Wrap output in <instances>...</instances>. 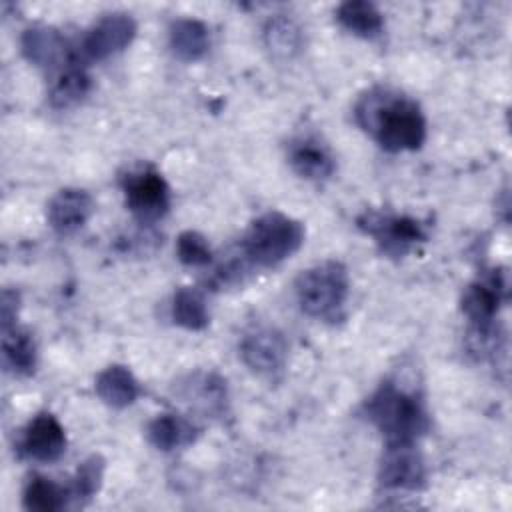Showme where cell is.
Segmentation results:
<instances>
[{"label":"cell","instance_id":"1","mask_svg":"<svg viewBox=\"0 0 512 512\" xmlns=\"http://www.w3.org/2000/svg\"><path fill=\"white\" fill-rule=\"evenodd\" d=\"M354 118L388 152L418 150L426 140V118L420 106L386 86L366 90L354 104Z\"/></svg>","mask_w":512,"mask_h":512},{"label":"cell","instance_id":"2","mask_svg":"<svg viewBox=\"0 0 512 512\" xmlns=\"http://www.w3.org/2000/svg\"><path fill=\"white\" fill-rule=\"evenodd\" d=\"M364 414L386 442H416L430 426L422 400L396 382H382L366 400Z\"/></svg>","mask_w":512,"mask_h":512},{"label":"cell","instance_id":"3","mask_svg":"<svg viewBox=\"0 0 512 512\" xmlns=\"http://www.w3.org/2000/svg\"><path fill=\"white\" fill-rule=\"evenodd\" d=\"M294 292L304 314L318 320H338L350 294L348 268L340 260L318 262L298 274Z\"/></svg>","mask_w":512,"mask_h":512},{"label":"cell","instance_id":"4","mask_svg":"<svg viewBox=\"0 0 512 512\" xmlns=\"http://www.w3.org/2000/svg\"><path fill=\"white\" fill-rule=\"evenodd\" d=\"M306 230L292 216L272 210L248 226L240 248L244 258L260 268H270L290 258L304 244Z\"/></svg>","mask_w":512,"mask_h":512},{"label":"cell","instance_id":"5","mask_svg":"<svg viewBox=\"0 0 512 512\" xmlns=\"http://www.w3.org/2000/svg\"><path fill=\"white\" fill-rule=\"evenodd\" d=\"M358 228L374 238L380 252L390 258H402L418 244L426 242L424 226L406 214L364 212L358 218Z\"/></svg>","mask_w":512,"mask_h":512},{"label":"cell","instance_id":"6","mask_svg":"<svg viewBox=\"0 0 512 512\" xmlns=\"http://www.w3.org/2000/svg\"><path fill=\"white\" fill-rule=\"evenodd\" d=\"M122 190L128 210L140 222H156L170 208V188L164 176L152 166H136L122 176Z\"/></svg>","mask_w":512,"mask_h":512},{"label":"cell","instance_id":"7","mask_svg":"<svg viewBox=\"0 0 512 512\" xmlns=\"http://www.w3.org/2000/svg\"><path fill=\"white\" fill-rule=\"evenodd\" d=\"M378 484L384 490L416 492L426 484V464L414 442H386Z\"/></svg>","mask_w":512,"mask_h":512},{"label":"cell","instance_id":"8","mask_svg":"<svg viewBox=\"0 0 512 512\" xmlns=\"http://www.w3.org/2000/svg\"><path fill=\"white\" fill-rule=\"evenodd\" d=\"M20 50L28 62L52 74L80 64V52H74L68 40L52 26H30L22 32Z\"/></svg>","mask_w":512,"mask_h":512},{"label":"cell","instance_id":"9","mask_svg":"<svg viewBox=\"0 0 512 512\" xmlns=\"http://www.w3.org/2000/svg\"><path fill=\"white\" fill-rule=\"evenodd\" d=\"M136 20L126 12H112L98 18L84 34L80 58L104 60L122 52L136 36Z\"/></svg>","mask_w":512,"mask_h":512},{"label":"cell","instance_id":"10","mask_svg":"<svg viewBox=\"0 0 512 512\" xmlns=\"http://www.w3.org/2000/svg\"><path fill=\"white\" fill-rule=\"evenodd\" d=\"M506 286V274L494 270L490 276L472 282L464 290L462 312L472 322L478 336H486L490 332L500 304L506 300Z\"/></svg>","mask_w":512,"mask_h":512},{"label":"cell","instance_id":"11","mask_svg":"<svg viewBox=\"0 0 512 512\" xmlns=\"http://www.w3.org/2000/svg\"><path fill=\"white\" fill-rule=\"evenodd\" d=\"M18 450L34 462H56L66 452V432L54 414L40 412L22 430Z\"/></svg>","mask_w":512,"mask_h":512},{"label":"cell","instance_id":"12","mask_svg":"<svg viewBox=\"0 0 512 512\" xmlns=\"http://www.w3.org/2000/svg\"><path fill=\"white\" fill-rule=\"evenodd\" d=\"M242 362L260 376L282 372L288 358V342L274 328H256L240 342Z\"/></svg>","mask_w":512,"mask_h":512},{"label":"cell","instance_id":"13","mask_svg":"<svg viewBox=\"0 0 512 512\" xmlns=\"http://www.w3.org/2000/svg\"><path fill=\"white\" fill-rule=\"evenodd\" d=\"M94 212L92 196L82 188H62L58 190L48 206L46 218L50 226L58 234H74L78 232Z\"/></svg>","mask_w":512,"mask_h":512},{"label":"cell","instance_id":"14","mask_svg":"<svg viewBox=\"0 0 512 512\" xmlns=\"http://www.w3.org/2000/svg\"><path fill=\"white\" fill-rule=\"evenodd\" d=\"M288 162L292 170L306 180H326L336 170L330 148L314 136H300L288 144Z\"/></svg>","mask_w":512,"mask_h":512},{"label":"cell","instance_id":"15","mask_svg":"<svg viewBox=\"0 0 512 512\" xmlns=\"http://www.w3.org/2000/svg\"><path fill=\"white\" fill-rule=\"evenodd\" d=\"M94 390L98 398L110 408H126L136 402L140 394L138 380L130 372V368L122 364L106 366L94 380Z\"/></svg>","mask_w":512,"mask_h":512},{"label":"cell","instance_id":"16","mask_svg":"<svg viewBox=\"0 0 512 512\" xmlns=\"http://www.w3.org/2000/svg\"><path fill=\"white\" fill-rule=\"evenodd\" d=\"M168 42L174 52L184 62L200 60L210 48L208 26L196 18H178L170 24Z\"/></svg>","mask_w":512,"mask_h":512},{"label":"cell","instance_id":"17","mask_svg":"<svg viewBox=\"0 0 512 512\" xmlns=\"http://www.w3.org/2000/svg\"><path fill=\"white\" fill-rule=\"evenodd\" d=\"M146 436L154 448L170 452L192 444L198 436V428L182 416L158 414L154 420H150Z\"/></svg>","mask_w":512,"mask_h":512},{"label":"cell","instance_id":"18","mask_svg":"<svg viewBox=\"0 0 512 512\" xmlns=\"http://www.w3.org/2000/svg\"><path fill=\"white\" fill-rule=\"evenodd\" d=\"M336 20L354 36L374 38L384 28V16L368 0H346L336 8Z\"/></svg>","mask_w":512,"mask_h":512},{"label":"cell","instance_id":"19","mask_svg":"<svg viewBox=\"0 0 512 512\" xmlns=\"http://www.w3.org/2000/svg\"><path fill=\"white\" fill-rule=\"evenodd\" d=\"M92 80L82 64H72L52 76L48 98L54 108H70L86 98Z\"/></svg>","mask_w":512,"mask_h":512},{"label":"cell","instance_id":"20","mask_svg":"<svg viewBox=\"0 0 512 512\" xmlns=\"http://www.w3.org/2000/svg\"><path fill=\"white\" fill-rule=\"evenodd\" d=\"M70 500V488L40 474L28 478L22 492V506L30 512H56L66 508Z\"/></svg>","mask_w":512,"mask_h":512},{"label":"cell","instance_id":"21","mask_svg":"<svg viewBox=\"0 0 512 512\" xmlns=\"http://www.w3.org/2000/svg\"><path fill=\"white\" fill-rule=\"evenodd\" d=\"M4 364L20 376H28L36 368V344L30 332L12 326L2 330Z\"/></svg>","mask_w":512,"mask_h":512},{"label":"cell","instance_id":"22","mask_svg":"<svg viewBox=\"0 0 512 512\" xmlns=\"http://www.w3.org/2000/svg\"><path fill=\"white\" fill-rule=\"evenodd\" d=\"M172 320L186 330H204L210 322V314L202 294L194 288H180L172 298Z\"/></svg>","mask_w":512,"mask_h":512},{"label":"cell","instance_id":"23","mask_svg":"<svg viewBox=\"0 0 512 512\" xmlns=\"http://www.w3.org/2000/svg\"><path fill=\"white\" fill-rule=\"evenodd\" d=\"M104 470H106V460L100 454H90L88 458H84L76 468L72 486H68L72 500L86 502L92 496H96L104 482Z\"/></svg>","mask_w":512,"mask_h":512},{"label":"cell","instance_id":"24","mask_svg":"<svg viewBox=\"0 0 512 512\" xmlns=\"http://www.w3.org/2000/svg\"><path fill=\"white\" fill-rule=\"evenodd\" d=\"M266 46L274 56L288 58L300 48V28L288 18H274L264 30Z\"/></svg>","mask_w":512,"mask_h":512},{"label":"cell","instance_id":"25","mask_svg":"<svg viewBox=\"0 0 512 512\" xmlns=\"http://www.w3.org/2000/svg\"><path fill=\"white\" fill-rule=\"evenodd\" d=\"M176 256L186 266H206L212 262V250L206 240L196 230H184L176 238Z\"/></svg>","mask_w":512,"mask_h":512},{"label":"cell","instance_id":"26","mask_svg":"<svg viewBox=\"0 0 512 512\" xmlns=\"http://www.w3.org/2000/svg\"><path fill=\"white\" fill-rule=\"evenodd\" d=\"M18 308H20V294L16 290H2V330L16 326V316H18Z\"/></svg>","mask_w":512,"mask_h":512}]
</instances>
